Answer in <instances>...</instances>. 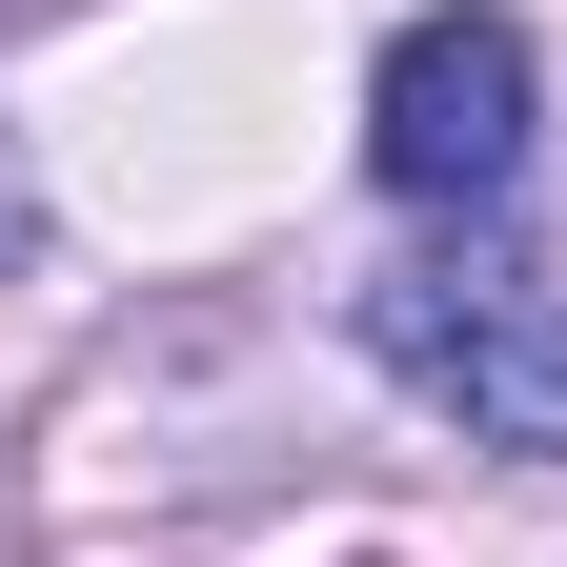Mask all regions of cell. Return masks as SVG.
<instances>
[{"instance_id":"6da1fadb","label":"cell","mask_w":567,"mask_h":567,"mask_svg":"<svg viewBox=\"0 0 567 567\" xmlns=\"http://www.w3.org/2000/svg\"><path fill=\"white\" fill-rule=\"evenodd\" d=\"M365 344L425 405H466L486 446L567 466V284H527V264H385L365 284Z\"/></svg>"},{"instance_id":"7a4b0ae2","label":"cell","mask_w":567,"mask_h":567,"mask_svg":"<svg viewBox=\"0 0 567 567\" xmlns=\"http://www.w3.org/2000/svg\"><path fill=\"white\" fill-rule=\"evenodd\" d=\"M527 102H547V61H527L507 0H425V21L385 41V82H365L385 203H507L527 183Z\"/></svg>"}]
</instances>
